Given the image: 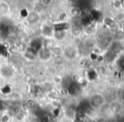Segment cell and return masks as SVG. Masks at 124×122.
<instances>
[{
	"label": "cell",
	"mask_w": 124,
	"mask_h": 122,
	"mask_svg": "<svg viewBox=\"0 0 124 122\" xmlns=\"http://www.w3.org/2000/svg\"><path fill=\"white\" fill-rule=\"evenodd\" d=\"M26 19H27V21L30 24H36L39 20V14L33 10L28 14Z\"/></svg>",
	"instance_id": "obj_1"
},
{
	"label": "cell",
	"mask_w": 124,
	"mask_h": 122,
	"mask_svg": "<svg viewBox=\"0 0 124 122\" xmlns=\"http://www.w3.org/2000/svg\"><path fill=\"white\" fill-rule=\"evenodd\" d=\"M9 12V5L6 2H0V16H5Z\"/></svg>",
	"instance_id": "obj_2"
},
{
	"label": "cell",
	"mask_w": 124,
	"mask_h": 122,
	"mask_svg": "<svg viewBox=\"0 0 124 122\" xmlns=\"http://www.w3.org/2000/svg\"><path fill=\"white\" fill-rule=\"evenodd\" d=\"M41 4L44 7H49L53 4V0H41Z\"/></svg>",
	"instance_id": "obj_3"
},
{
	"label": "cell",
	"mask_w": 124,
	"mask_h": 122,
	"mask_svg": "<svg viewBox=\"0 0 124 122\" xmlns=\"http://www.w3.org/2000/svg\"><path fill=\"white\" fill-rule=\"evenodd\" d=\"M1 35H2V31H1V29H0V37H1Z\"/></svg>",
	"instance_id": "obj_4"
}]
</instances>
